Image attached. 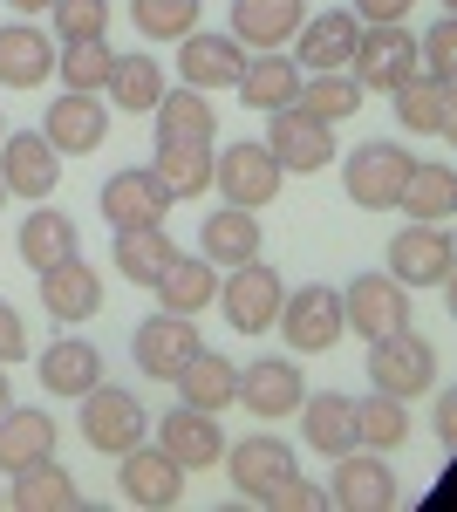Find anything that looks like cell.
Wrapping results in <instances>:
<instances>
[{
    "instance_id": "6da1fadb",
    "label": "cell",
    "mask_w": 457,
    "mask_h": 512,
    "mask_svg": "<svg viewBox=\"0 0 457 512\" xmlns=\"http://www.w3.org/2000/svg\"><path fill=\"white\" fill-rule=\"evenodd\" d=\"M82 444L89 451H103V458H123L130 444H144L151 437V410L137 403V390H116V383H96V390H82Z\"/></svg>"
},
{
    "instance_id": "7a4b0ae2",
    "label": "cell",
    "mask_w": 457,
    "mask_h": 512,
    "mask_svg": "<svg viewBox=\"0 0 457 512\" xmlns=\"http://www.w3.org/2000/svg\"><path fill=\"white\" fill-rule=\"evenodd\" d=\"M280 301H287V280L273 274L260 253L239 260V267H219V301H212V308H226V321L239 335H267L273 315H280Z\"/></svg>"
},
{
    "instance_id": "3957f363",
    "label": "cell",
    "mask_w": 457,
    "mask_h": 512,
    "mask_svg": "<svg viewBox=\"0 0 457 512\" xmlns=\"http://www.w3.org/2000/svg\"><path fill=\"white\" fill-rule=\"evenodd\" d=\"M273 328L287 335V349H294V355H328V349L348 335V321H342V287L307 280L301 294H287V301H280Z\"/></svg>"
},
{
    "instance_id": "277c9868",
    "label": "cell",
    "mask_w": 457,
    "mask_h": 512,
    "mask_svg": "<svg viewBox=\"0 0 457 512\" xmlns=\"http://www.w3.org/2000/svg\"><path fill=\"white\" fill-rule=\"evenodd\" d=\"M273 151V164L287 171V178H314V171H328L335 164V123H314L307 110H267V137H260Z\"/></svg>"
},
{
    "instance_id": "5b68a950",
    "label": "cell",
    "mask_w": 457,
    "mask_h": 512,
    "mask_svg": "<svg viewBox=\"0 0 457 512\" xmlns=\"http://www.w3.org/2000/svg\"><path fill=\"white\" fill-rule=\"evenodd\" d=\"M369 390L403 396V403L423 396V390H437V349H430L423 335H410V328L369 342Z\"/></svg>"
},
{
    "instance_id": "8992f818",
    "label": "cell",
    "mask_w": 457,
    "mask_h": 512,
    "mask_svg": "<svg viewBox=\"0 0 457 512\" xmlns=\"http://www.w3.org/2000/svg\"><path fill=\"white\" fill-rule=\"evenodd\" d=\"M280 185H287V171L273 164L267 144H226V151H212V192L232 198V205H246V212L273 205Z\"/></svg>"
},
{
    "instance_id": "52a82bcc",
    "label": "cell",
    "mask_w": 457,
    "mask_h": 512,
    "mask_svg": "<svg viewBox=\"0 0 457 512\" xmlns=\"http://www.w3.org/2000/svg\"><path fill=\"white\" fill-rule=\"evenodd\" d=\"M232 472V492L239 499H260V506H273V492L287 485V478L301 472V458H294V444L287 437H246V444H226V458H219Z\"/></svg>"
},
{
    "instance_id": "ba28073f",
    "label": "cell",
    "mask_w": 457,
    "mask_h": 512,
    "mask_svg": "<svg viewBox=\"0 0 457 512\" xmlns=\"http://www.w3.org/2000/svg\"><path fill=\"white\" fill-rule=\"evenodd\" d=\"M342 321L362 335V342H382L396 328H410V287L389 274H355L342 287Z\"/></svg>"
},
{
    "instance_id": "9c48e42d",
    "label": "cell",
    "mask_w": 457,
    "mask_h": 512,
    "mask_svg": "<svg viewBox=\"0 0 457 512\" xmlns=\"http://www.w3.org/2000/svg\"><path fill=\"white\" fill-rule=\"evenodd\" d=\"M328 499L342 512H389L403 499V485L389 472V451H362V444H348L342 458H335V485H328Z\"/></svg>"
},
{
    "instance_id": "30bf717a",
    "label": "cell",
    "mask_w": 457,
    "mask_h": 512,
    "mask_svg": "<svg viewBox=\"0 0 457 512\" xmlns=\"http://www.w3.org/2000/svg\"><path fill=\"white\" fill-rule=\"evenodd\" d=\"M348 69H355L362 89H396V82L417 76V35H410L403 21H376V28H362V35H355Z\"/></svg>"
},
{
    "instance_id": "8fae6325",
    "label": "cell",
    "mask_w": 457,
    "mask_h": 512,
    "mask_svg": "<svg viewBox=\"0 0 457 512\" xmlns=\"http://www.w3.org/2000/svg\"><path fill=\"white\" fill-rule=\"evenodd\" d=\"M41 137H48L62 158H89V151H103V137H110V103H103L96 89H62V96L48 103V117H41Z\"/></svg>"
},
{
    "instance_id": "7c38bea8",
    "label": "cell",
    "mask_w": 457,
    "mask_h": 512,
    "mask_svg": "<svg viewBox=\"0 0 457 512\" xmlns=\"http://www.w3.org/2000/svg\"><path fill=\"white\" fill-rule=\"evenodd\" d=\"M451 267H457V246L430 219H410L403 233L389 239V280H403V287H444Z\"/></svg>"
},
{
    "instance_id": "4fadbf2b",
    "label": "cell",
    "mask_w": 457,
    "mask_h": 512,
    "mask_svg": "<svg viewBox=\"0 0 457 512\" xmlns=\"http://www.w3.org/2000/svg\"><path fill=\"white\" fill-rule=\"evenodd\" d=\"M198 349H205V342H198V315H171V308H157L151 321H137V335H130L137 369L157 376V383H171Z\"/></svg>"
},
{
    "instance_id": "5bb4252c",
    "label": "cell",
    "mask_w": 457,
    "mask_h": 512,
    "mask_svg": "<svg viewBox=\"0 0 457 512\" xmlns=\"http://www.w3.org/2000/svg\"><path fill=\"white\" fill-rule=\"evenodd\" d=\"M157 451H164L178 472H212V465L226 458V431H219V417H212V410L178 403L171 417H157Z\"/></svg>"
},
{
    "instance_id": "9a60e30c",
    "label": "cell",
    "mask_w": 457,
    "mask_h": 512,
    "mask_svg": "<svg viewBox=\"0 0 457 512\" xmlns=\"http://www.w3.org/2000/svg\"><path fill=\"white\" fill-rule=\"evenodd\" d=\"M410 164L417 158H410L403 144H355L342 185H348V198H355L362 212H389L396 192H403V178H410Z\"/></svg>"
},
{
    "instance_id": "2e32d148",
    "label": "cell",
    "mask_w": 457,
    "mask_h": 512,
    "mask_svg": "<svg viewBox=\"0 0 457 512\" xmlns=\"http://www.w3.org/2000/svg\"><path fill=\"white\" fill-rule=\"evenodd\" d=\"M0 185H7V198H48L62 185V151L41 130L0 137Z\"/></svg>"
},
{
    "instance_id": "e0dca14e",
    "label": "cell",
    "mask_w": 457,
    "mask_h": 512,
    "mask_svg": "<svg viewBox=\"0 0 457 512\" xmlns=\"http://www.w3.org/2000/svg\"><path fill=\"white\" fill-rule=\"evenodd\" d=\"M116 485H123V499L144 512H164L185 499V472L157 451V444H130L123 458H116Z\"/></svg>"
},
{
    "instance_id": "ac0fdd59",
    "label": "cell",
    "mask_w": 457,
    "mask_h": 512,
    "mask_svg": "<svg viewBox=\"0 0 457 512\" xmlns=\"http://www.w3.org/2000/svg\"><path fill=\"white\" fill-rule=\"evenodd\" d=\"M41 308H48L55 321H89V315H103V274H96L82 253L55 260V267H41Z\"/></svg>"
},
{
    "instance_id": "d6986e66",
    "label": "cell",
    "mask_w": 457,
    "mask_h": 512,
    "mask_svg": "<svg viewBox=\"0 0 457 512\" xmlns=\"http://www.w3.org/2000/svg\"><path fill=\"white\" fill-rule=\"evenodd\" d=\"M171 205L178 198L151 178V164H130V171H116L110 185H103V219L110 226H164Z\"/></svg>"
},
{
    "instance_id": "ffe728a7",
    "label": "cell",
    "mask_w": 457,
    "mask_h": 512,
    "mask_svg": "<svg viewBox=\"0 0 457 512\" xmlns=\"http://www.w3.org/2000/svg\"><path fill=\"white\" fill-rule=\"evenodd\" d=\"M355 35H362V21L348 14V7H328V14H307L294 41H301V76H321V69H348V55H355Z\"/></svg>"
},
{
    "instance_id": "44dd1931",
    "label": "cell",
    "mask_w": 457,
    "mask_h": 512,
    "mask_svg": "<svg viewBox=\"0 0 457 512\" xmlns=\"http://www.w3.org/2000/svg\"><path fill=\"white\" fill-rule=\"evenodd\" d=\"M239 69H246V48L232 35H205V28L178 35V76H185L191 89H232Z\"/></svg>"
},
{
    "instance_id": "7402d4cb",
    "label": "cell",
    "mask_w": 457,
    "mask_h": 512,
    "mask_svg": "<svg viewBox=\"0 0 457 512\" xmlns=\"http://www.w3.org/2000/svg\"><path fill=\"white\" fill-rule=\"evenodd\" d=\"M55 76V35H41L35 21H7L0 28V89H41Z\"/></svg>"
},
{
    "instance_id": "603a6c76",
    "label": "cell",
    "mask_w": 457,
    "mask_h": 512,
    "mask_svg": "<svg viewBox=\"0 0 457 512\" xmlns=\"http://www.w3.org/2000/svg\"><path fill=\"white\" fill-rule=\"evenodd\" d=\"M232 89H239V103H246V110H287V103H294V89H301V62H294L287 48H253Z\"/></svg>"
},
{
    "instance_id": "cb8c5ba5",
    "label": "cell",
    "mask_w": 457,
    "mask_h": 512,
    "mask_svg": "<svg viewBox=\"0 0 457 512\" xmlns=\"http://www.w3.org/2000/svg\"><path fill=\"white\" fill-rule=\"evenodd\" d=\"M301 369L287 362V355H267V362H246V376H239V403L253 410V417H294L301 410Z\"/></svg>"
},
{
    "instance_id": "d4e9b609",
    "label": "cell",
    "mask_w": 457,
    "mask_h": 512,
    "mask_svg": "<svg viewBox=\"0 0 457 512\" xmlns=\"http://www.w3.org/2000/svg\"><path fill=\"white\" fill-rule=\"evenodd\" d=\"M151 117H157V144H212L219 137V110H212V96L205 89H164L151 103Z\"/></svg>"
},
{
    "instance_id": "484cf974",
    "label": "cell",
    "mask_w": 457,
    "mask_h": 512,
    "mask_svg": "<svg viewBox=\"0 0 457 512\" xmlns=\"http://www.w3.org/2000/svg\"><path fill=\"white\" fill-rule=\"evenodd\" d=\"M301 21H307V0H232L226 35L239 48H287Z\"/></svg>"
},
{
    "instance_id": "4316f807",
    "label": "cell",
    "mask_w": 457,
    "mask_h": 512,
    "mask_svg": "<svg viewBox=\"0 0 457 512\" xmlns=\"http://www.w3.org/2000/svg\"><path fill=\"white\" fill-rule=\"evenodd\" d=\"M267 239H260V212H246V205H219V212H205V226H198V253L212 260V267H239V260H253Z\"/></svg>"
},
{
    "instance_id": "83f0119b",
    "label": "cell",
    "mask_w": 457,
    "mask_h": 512,
    "mask_svg": "<svg viewBox=\"0 0 457 512\" xmlns=\"http://www.w3.org/2000/svg\"><path fill=\"white\" fill-rule=\"evenodd\" d=\"M294 417H301V444L314 458H342L348 444H355V410H348V396H335V390L301 396Z\"/></svg>"
},
{
    "instance_id": "f1b7e54d",
    "label": "cell",
    "mask_w": 457,
    "mask_h": 512,
    "mask_svg": "<svg viewBox=\"0 0 457 512\" xmlns=\"http://www.w3.org/2000/svg\"><path fill=\"white\" fill-rule=\"evenodd\" d=\"M157 308H171V315H198V308H212L219 301V267L205 260V253H178L164 274H157Z\"/></svg>"
},
{
    "instance_id": "f546056e",
    "label": "cell",
    "mask_w": 457,
    "mask_h": 512,
    "mask_svg": "<svg viewBox=\"0 0 457 512\" xmlns=\"http://www.w3.org/2000/svg\"><path fill=\"white\" fill-rule=\"evenodd\" d=\"M396 96V123L403 130H417V137H451V82L444 76H410V82H396L389 89Z\"/></svg>"
},
{
    "instance_id": "4dcf8cb0",
    "label": "cell",
    "mask_w": 457,
    "mask_h": 512,
    "mask_svg": "<svg viewBox=\"0 0 457 512\" xmlns=\"http://www.w3.org/2000/svg\"><path fill=\"white\" fill-rule=\"evenodd\" d=\"M171 383H178V403H191V410H212V417L239 403V369H232L226 355H212V349H198L185 369L171 376Z\"/></svg>"
},
{
    "instance_id": "1f68e13d",
    "label": "cell",
    "mask_w": 457,
    "mask_h": 512,
    "mask_svg": "<svg viewBox=\"0 0 457 512\" xmlns=\"http://www.w3.org/2000/svg\"><path fill=\"white\" fill-rule=\"evenodd\" d=\"M55 417L48 410H0V472H21V465H41V458H55Z\"/></svg>"
},
{
    "instance_id": "d6a6232c",
    "label": "cell",
    "mask_w": 457,
    "mask_h": 512,
    "mask_svg": "<svg viewBox=\"0 0 457 512\" xmlns=\"http://www.w3.org/2000/svg\"><path fill=\"white\" fill-rule=\"evenodd\" d=\"M7 506H21V512H76L82 485H76V472H62L55 458H41V465H21V472H14Z\"/></svg>"
},
{
    "instance_id": "836d02e7",
    "label": "cell",
    "mask_w": 457,
    "mask_h": 512,
    "mask_svg": "<svg viewBox=\"0 0 457 512\" xmlns=\"http://www.w3.org/2000/svg\"><path fill=\"white\" fill-rule=\"evenodd\" d=\"M103 383V355L89 349V342H76V335H62V342H48L41 349V390L48 396H82Z\"/></svg>"
},
{
    "instance_id": "e575fe53",
    "label": "cell",
    "mask_w": 457,
    "mask_h": 512,
    "mask_svg": "<svg viewBox=\"0 0 457 512\" xmlns=\"http://www.w3.org/2000/svg\"><path fill=\"white\" fill-rule=\"evenodd\" d=\"M178 260V246L164 226H116V274L130 287H157V274Z\"/></svg>"
},
{
    "instance_id": "d590c367",
    "label": "cell",
    "mask_w": 457,
    "mask_h": 512,
    "mask_svg": "<svg viewBox=\"0 0 457 512\" xmlns=\"http://www.w3.org/2000/svg\"><path fill=\"white\" fill-rule=\"evenodd\" d=\"M164 96V69L157 55H116L110 76H103V103L130 110V117H151V103Z\"/></svg>"
},
{
    "instance_id": "8d00e7d4",
    "label": "cell",
    "mask_w": 457,
    "mask_h": 512,
    "mask_svg": "<svg viewBox=\"0 0 457 512\" xmlns=\"http://www.w3.org/2000/svg\"><path fill=\"white\" fill-rule=\"evenodd\" d=\"M362 82L348 76V69H321V76H301V89H294V110H307L314 123H348L355 110H362Z\"/></svg>"
},
{
    "instance_id": "74e56055",
    "label": "cell",
    "mask_w": 457,
    "mask_h": 512,
    "mask_svg": "<svg viewBox=\"0 0 457 512\" xmlns=\"http://www.w3.org/2000/svg\"><path fill=\"white\" fill-rule=\"evenodd\" d=\"M69 253H82L76 219H69V212H55V205H35V212L21 219V260L41 274V267H55V260H69Z\"/></svg>"
},
{
    "instance_id": "f35d334b",
    "label": "cell",
    "mask_w": 457,
    "mask_h": 512,
    "mask_svg": "<svg viewBox=\"0 0 457 512\" xmlns=\"http://www.w3.org/2000/svg\"><path fill=\"white\" fill-rule=\"evenodd\" d=\"M151 178L171 198H205L212 192V144H157Z\"/></svg>"
},
{
    "instance_id": "ab89813d",
    "label": "cell",
    "mask_w": 457,
    "mask_h": 512,
    "mask_svg": "<svg viewBox=\"0 0 457 512\" xmlns=\"http://www.w3.org/2000/svg\"><path fill=\"white\" fill-rule=\"evenodd\" d=\"M396 205L410 212V219H430V226H444L451 219V205H457V178H451V164H410V178H403V192H396Z\"/></svg>"
},
{
    "instance_id": "60d3db41",
    "label": "cell",
    "mask_w": 457,
    "mask_h": 512,
    "mask_svg": "<svg viewBox=\"0 0 457 512\" xmlns=\"http://www.w3.org/2000/svg\"><path fill=\"white\" fill-rule=\"evenodd\" d=\"M348 410H355V444H362V451H396V444L410 437V403H403V396L369 390L362 403H348Z\"/></svg>"
},
{
    "instance_id": "b9f144b4",
    "label": "cell",
    "mask_w": 457,
    "mask_h": 512,
    "mask_svg": "<svg viewBox=\"0 0 457 512\" xmlns=\"http://www.w3.org/2000/svg\"><path fill=\"white\" fill-rule=\"evenodd\" d=\"M110 62H116L110 35L55 41V76H62V89H96V96H103V76H110Z\"/></svg>"
},
{
    "instance_id": "7bdbcfd3",
    "label": "cell",
    "mask_w": 457,
    "mask_h": 512,
    "mask_svg": "<svg viewBox=\"0 0 457 512\" xmlns=\"http://www.w3.org/2000/svg\"><path fill=\"white\" fill-rule=\"evenodd\" d=\"M198 14H205V0H130V21H137V35L151 41H178L198 28Z\"/></svg>"
},
{
    "instance_id": "ee69618b",
    "label": "cell",
    "mask_w": 457,
    "mask_h": 512,
    "mask_svg": "<svg viewBox=\"0 0 457 512\" xmlns=\"http://www.w3.org/2000/svg\"><path fill=\"white\" fill-rule=\"evenodd\" d=\"M55 41H82V35H110V0H48Z\"/></svg>"
},
{
    "instance_id": "f6af8a7d",
    "label": "cell",
    "mask_w": 457,
    "mask_h": 512,
    "mask_svg": "<svg viewBox=\"0 0 457 512\" xmlns=\"http://www.w3.org/2000/svg\"><path fill=\"white\" fill-rule=\"evenodd\" d=\"M451 35H457L451 21H437V28H423V35H417V69H423V76L451 82Z\"/></svg>"
},
{
    "instance_id": "bcb514c9",
    "label": "cell",
    "mask_w": 457,
    "mask_h": 512,
    "mask_svg": "<svg viewBox=\"0 0 457 512\" xmlns=\"http://www.w3.org/2000/svg\"><path fill=\"white\" fill-rule=\"evenodd\" d=\"M273 506H287V512H314V506H328V492H314V485L294 472L287 485H280V492H273Z\"/></svg>"
},
{
    "instance_id": "7dc6e473",
    "label": "cell",
    "mask_w": 457,
    "mask_h": 512,
    "mask_svg": "<svg viewBox=\"0 0 457 512\" xmlns=\"http://www.w3.org/2000/svg\"><path fill=\"white\" fill-rule=\"evenodd\" d=\"M410 7H417V0H355L348 14H355L362 28H376V21H410Z\"/></svg>"
},
{
    "instance_id": "c3c4849f",
    "label": "cell",
    "mask_w": 457,
    "mask_h": 512,
    "mask_svg": "<svg viewBox=\"0 0 457 512\" xmlns=\"http://www.w3.org/2000/svg\"><path fill=\"white\" fill-rule=\"evenodd\" d=\"M28 355V328H21V315L0 301V362H21Z\"/></svg>"
},
{
    "instance_id": "681fc988",
    "label": "cell",
    "mask_w": 457,
    "mask_h": 512,
    "mask_svg": "<svg viewBox=\"0 0 457 512\" xmlns=\"http://www.w3.org/2000/svg\"><path fill=\"white\" fill-rule=\"evenodd\" d=\"M430 417H437V444H457V403H451V396H437Z\"/></svg>"
},
{
    "instance_id": "f907efd6",
    "label": "cell",
    "mask_w": 457,
    "mask_h": 512,
    "mask_svg": "<svg viewBox=\"0 0 457 512\" xmlns=\"http://www.w3.org/2000/svg\"><path fill=\"white\" fill-rule=\"evenodd\" d=\"M7 7H14L21 21H35V14H48V0H7Z\"/></svg>"
},
{
    "instance_id": "816d5d0a",
    "label": "cell",
    "mask_w": 457,
    "mask_h": 512,
    "mask_svg": "<svg viewBox=\"0 0 457 512\" xmlns=\"http://www.w3.org/2000/svg\"><path fill=\"white\" fill-rule=\"evenodd\" d=\"M0 410H7V362H0Z\"/></svg>"
},
{
    "instance_id": "f5cc1de1",
    "label": "cell",
    "mask_w": 457,
    "mask_h": 512,
    "mask_svg": "<svg viewBox=\"0 0 457 512\" xmlns=\"http://www.w3.org/2000/svg\"><path fill=\"white\" fill-rule=\"evenodd\" d=\"M0 137H7V117H0Z\"/></svg>"
},
{
    "instance_id": "db71d44e",
    "label": "cell",
    "mask_w": 457,
    "mask_h": 512,
    "mask_svg": "<svg viewBox=\"0 0 457 512\" xmlns=\"http://www.w3.org/2000/svg\"><path fill=\"white\" fill-rule=\"evenodd\" d=\"M0 205H7V185H0Z\"/></svg>"
}]
</instances>
